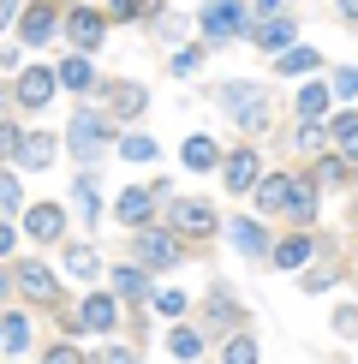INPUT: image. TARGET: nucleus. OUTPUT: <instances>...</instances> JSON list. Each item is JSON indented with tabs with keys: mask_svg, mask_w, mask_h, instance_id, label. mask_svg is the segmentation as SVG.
Segmentation results:
<instances>
[{
	"mask_svg": "<svg viewBox=\"0 0 358 364\" xmlns=\"http://www.w3.org/2000/svg\"><path fill=\"white\" fill-rule=\"evenodd\" d=\"M0 323H6V311H0Z\"/></svg>",
	"mask_w": 358,
	"mask_h": 364,
	"instance_id": "52",
	"label": "nucleus"
},
{
	"mask_svg": "<svg viewBox=\"0 0 358 364\" xmlns=\"http://www.w3.org/2000/svg\"><path fill=\"white\" fill-rule=\"evenodd\" d=\"M0 353H6V358H24L30 353V316L24 311H6V323H0Z\"/></svg>",
	"mask_w": 358,
	"mask_h": 364,
	"instance_id": "23",
	"label": "nucleus"
},
{
	"mask_svg": "<svg viewBox=\"0 0 358 364\" xmlns=\"http://www.w3.org/2000/svg\"><path fill=\"white\" fill-rule=\"evenodd\" d=\"M102 96H108V114L114 119H138L149 108V90L143 84H102Z\"/></svg>",
	"mask_w": 358,
	"mask_h": 364,
	"instance_id": "16",
	"label": "nucleus"
},
{
	"mask_svg": "<svg viewBox=\"0 0 358 364\" xmlns=\"http://www.w3.org/2000/svg\"><path fill=\"white\" fill-rule=\"evenodd\" d=\"M119 156L126 161H156L161 149H156V138H143V132H126V138H119Z\"/></svg>",
	"mask_w": 358,
	"mask_h": 364,
	"instance_id": "29",
	"label": "nucleus"
},
{
	"mask_svg": "<svg viewBox=\"0 0 358 364\" xmlns=\"http://www.w3.org/2000/svg\"><path fill=\"white\" fill-rule=\"evenodd\" d=\"M90 364H138V353H131V346H119V341H108V346H102V353L90 358Z\"/></svg>",
	"mask_w": 358,
	"mask_h": 364,
	"instance_id": "39",
	"label": "nucleus"
},
{
	"mask_svg": "<svg viewBox=\"0 0 358 364\" xmlns=\"http://www.w3.org/2000/svg\"><path fill=\"white\" fill-rule=\"evenodd\" d=\"M197 66H203V48H179V54H173V72H179V78H191Z\"/></svg>",
	"mask_w": 358,
	"mask_h": 364,
	"instance_id": "42",
	"label": "nucleus"
},
{
	"mask_svg": "<svg viewBox=\"0 0 358 364\" xmlns=\"http://www.w3.org/2000/svg\"><path fill=\"white\" fill-rule=\"evenodd\" d=\"M54 90H60V78H54V66H24L18 78H12V102H18L24 114H42L54 102Z\"/></svg>",
	"mask_w": 358,
	"mask_h": 364,
	"instance_id": "6",
	"label": "nucleus"
},
{
	"mask_svg": "<svg viewBox=\"0 0 358 364\" xmlns=\"http://www.w3.org/2000/svg\"><path fill=\"white\" fill-rule=\"evenodd\" d=\"M322 138H328V132L317 126V119H305V132H298V144H305V149H322Z\"/></svg>",
	"mask_w": 358,
	"mask_h": 364,
	"instance_id": "46",
	"label": "nucleus"
},
{
	"mask_svg": "<svg viewBox=\"0 0 358 364\" xmlns=\"http://www.w3.org/2000/svg\"><path fill=\"white\" fill-rule=\"evenodd\" d=\"M340 281V269L328 263V269H305V293H322V287H335Z\"/></svg>",
	"mask_w": 358,
	"mask_h": 364,
	"instance_id": "41",
	"label": "nucleus"
},
{
	"mask_svg": "<svg viewBox=\"0 0 358 364\" xmlns=\"http://www.w3.org/2000/svg\"><path fill=\"white\" fill-rule=\"evenodd\" d=\"M221 364H257V341H251V335H233L227 346H221Z\"/></svg>",
	"mask_w": 358,
	"mask_h": 364,
	"instance_id": "32",
	"label": "nucleus"
},
{
	"mask_svg": "<svg viewBox=\"0 0 358 364\" xmlns=\"http://www.w3.org/2000/svg\"><path fill=\"white\" fill-rule=\"evenodd\" d=\"M18 215H24V233L36 239V245L66 239V209H60V203H30V209H18Z\"/></svg>",
	"mask_w": 358,
	"mask_h": 364,
	"instance_id": "10",
	"label": "nucleus"
},
{
	"mask_svg": "<svg viewBox=\"0 0 358 364\" xmlns=\"http://www.w3.org/2000/svg\"><path fill=\"white\" fill-rule=\"evenodd\" d=\"M108 144H114L108 114H96V108H78V114H72V126H66V149H72V161H78V168H90V161H96Z\"/></svg>",
	"mask_w": 358,
	"mask_h": 364,
	"instance_id": "3",
	"label": "nucleus"
},
{
	"mask_svg": "<svg viewBox=\"0 0 358 364\" xmlns=\"http://www.w3.org/2000/svg\"><path fill=\"white\" fill-rule=\"evenodd\" d=\"M6 364H18V358H6Z\"/></svg>",
	"mask_w": 358,
	"mask_h": 364,
	"instance_id": "53",
	"label": "nucleus"
},
{
	"mask_svg": "<svg viewBox=\"0 0 358 364\" xmlns=\"http://www.w3.org/2000/svg\"><path fill=\"white\" fill-rule=\"evenodd\" d=\"M60 269H66L72 281H96L102 275V257H96V245H66V251H60Z\"/></svg>",
	"mask_w": 358,
	"mask_h": 364,
	"instance_id": "21",
	"label": "nucleus"
},
{
	"mask_svg": "<svg viewBox=\"0 0 358 364\" xmlns=\"http://www.w3.org/2000/svg\"><path fill=\"white\" fill-rule=\"evenodd\" d=\"M317 66H322L317 48H287V54H281V72H293V78H298V72H317Z\"/></svg>",
	"mask_w": 358,
	"mask_h": 364,
	"instance_id": "31",
	"label": "nucleus"
},
{
	"mask_svg": "<svg viewBox=\"0 0 358 364\" xmlns=\"http://www.w3.org/2000/svg\"><path fill=\"white\" fill-rule=\"evenodd\" d=\"M42 364H90V358H84V353H78L72 341H54V346H48V358H42Z\"/></svg>",
	"mask_w": 358,
	"mask_h": 364,
	"instance_id": "40",
	"label": "nucleus"
},
{
	"mask_svg": "<svg viewBox=\"0 0 358 364\" xmlns=\"http://www.w3.org/2000/svg\"><path fill=\"white\" fill-rule=\"evenodd\" d=\"M0 215H18V168H0Z\"/></svg>",
	"mask_w": 358,
	"mask_h": 364,
	"instance_id": "34",
	"label": "nucleus"
},
{
	"mask_svg": "<svg viewBox=\"0 0 358 364\" xmlns=\"http://www.w3.org/2000/svg\"><path fill=\"white\" fill-rule=\"evenodd\" d=\"M293 36H298V24H293V18L251 24V42H257V48H268V54H287V48H293Z\"/></svg>",
	"mask_w": 358,
	"mask_h": 364,
	"instance_id": "19",
	"label": "nucleus"
},
{
	"mask_svg": "<svg viewBox=\"0 0 358 364\" xmlns=\"http://www.w3.org/2000/svg\"><path fill=\"white\" fill-rule=\"evenodd\" d=\"M179 257H185V239L168 233V227H138V239H131V263L138 269H173Z\"/></svg>",
	"mask_w": 358,
	"mask_h": 364,
	"instance_id": "4",
	"label": "nucleus"
},
{
	"mask_svg": "<svg viewBox=\"0 0 358 364\" xmlns=\"http://www.w3.org/2000/svg\"><path fill=\"white\" fill-rule=\"evenodd\" d=\"M60 30H66V42H72L78 54H96L102 42H108V18H102L96 6H72L66 18H60Z\"/></svg>",
	"mask_w": 358,
	"mask_h": 364,
	"instance_id": "7",
	"label": "nucleus"
},
{
	"mask_svg": "<svg viewBox=\"0 0 358 364\" xmlns=\"http://www.w3.org/2000/svg\"><path fill=\"white\" fill-rule=\"evenodd\" d=\"M18 24V0H0V30H12Z\"/></svg>",
	"mask_w": 358,
	"mask_h": 364,
	"instance_id": "48",
	"label": "nucleus"
},
{
	"mask_svg": "<svg viewBox=\"0 0 358 364\" xmlns=\"http://www.w3.org/2000/svg\"><path fill=\"white\" fill-rule=\"evenodd\" d=\"M322 108H328V84L310 78L305 90H298V114H305V119H322Z\"/></svg>",
	"mask_w": 358,
	"mask_h": 364,
	"instance_id": "30",
	"label": "nucleus"
},
{
	"mask_svg": "<svg viewBox=\"0 0 358 364\" xmlns=\"http://www.w3.org/2000/svg\"><path fill=\"white\" fill-rule=\"evenodd\" d=\"M6 293H12V269L0 263V299H6Z\"/></svg>",
	"mask_w": 358,
	"mask_h": 364,
	"instance_id": "49",
	"label": "nucleus"
},
{
	"mask_svg": "<svg viewBox=\"0 0 358 364\" xmlns=\"http://www.w3.org/2000/svg\"><path fill=\"white\" fill-rule=\"evenodd\" d=\"M54 156H60V138H54V132H24V144H18V161H12V168H24V173H42V168H54Z\"/></svg>",
	"mask_w": 358,
	"mask_h": 364,
	"instance_id": "11",
	"label": "nucleus"
},
{
	"mask_svg": "<svg viewBox=\"0 0 358 364\" xmlns=\"http://www.w3.org/2000/svg\"><path fill=\"white\" fill-rule=\"evenodd\" d=\"M215 102H221V114H227L239 132H268V96H263V84L233 78V84L215 90Z\"/></svg>",
	"mask_w": 358,
	"mask_h": 364,
	"instance_id": "1",
	"label": "nucleus"
},
{
	"mask_svg": "<svg viewBox=\"0 0 358 364\" xmlns=\"http://www.w3.org/2000/svg\"><path fill=\"white\" fill-rule=\"evenodd\" d=\"M179 161H185L191 173H215V168H221V144L209 138V132H191L185 149H179Z\"/></svg>",
	"mask_w": 358,
	"mask_h": 364,
	"instance_id": "17",
	"label": "nucleus"
},
{
	"mask_svg": "<svg viewBox=\"0 0 358 364\" xmlns=\"http://www.w3.org/2000/svg\"><path fill=\"white\" fill-rule=\"evenodd\" d=\"M12 251H18V227H12V221H0V263H6Z\"/></svg>",
	"mask_w": 358,
	"mask_h": 364,
	"instance_id": "43",
	"label": "nucleus"
},
{
	"mask_svg": "<svg viewBox=\"0 0 358 364\" xmlns=\"http://www.w3.org/2000/svg\"><path fill=\"white\" fill-rule=\"evenodd\" d=\"M340 173H347V168H340L335 156H322V161H317V179H340Z\"/></svg>",
	"mask_w": 358,
	"mask_h": 364,
	"instance_id": "47",
	"label": "nucleus"
},
{
	"mask_svg": "<svg viewBox=\"0 0 358 364\" xmlns=\"http://www.w3.org/2000/svg\"><path fill=\"white\" fill-rule=\"evenodd\" d=\"M293 221H310L317 215V179H293V203H287Z\"/></svg>",
	"mask_w": 358,
	"mask_h": 364,
	"instance_id": "28",
	"label": "nucleus"
},
{
	"mask_svg": "<svg viewBox=\"0 0 358 364\" xmlns=\"http://www.w3.org/2000/svg\"><path fill=\"white\" fill-rule=\"evenodd\" d=\"M209 323L215 328H239L245 323V311H239V299L227 293V287H209Z\"/></svg>",
	"mask_w": 358,
	"mask_h": 364,
	"instance_id": "24",
	"label": "nucleus"
},
{
	"mask_svg": "<svg viewBox=\"0 0 358 364\" xmlns=\"http://www.w3.org/2000/svg\"><path fill=\"white\" fill-rule=\"evenodd\" d=\"M149 311H161L173 323V316H185V293H179V287H168V293H149Z\"/></svg>",
	"mask_w": 358,
	"mask_h": 364,
	"instance_id": "33",
	"label": "nucleus"
},
{
	"mask_svg": "<svg viewBox=\"0 0 358 364\" xmlns=\"http://www.w3.org/2000/svg\"><path fill=\"white\" fill-rule=\"evenodd\" d=\"M168 353H173L179 364H197V358H203V335H197V328H173V335H168Z\"/></svg>",
	"mask_w": 358,
	"mask_h": 364,
	"instance_id": "27",
	"label": "nucleus"
},
{
	"mask_svg": "<svg viewBox=\"0 0 358 364\" xmlns=\"http://www.w3.org/2000/svg\"><path fill=\"white\" fill-rule=\"evenodd\" d=\"M6 102H12V84H0V108H6Z\"/></svg>",
	"mask_w": 358,
	"mask_h": 364,
	"instance_id": "51",
	"label": "nucleus"
},
{
	"mask_svg": "<svg viewBox=\"0 0 358 364\" xmlns=\"http://www.w3.org/2000/svg\"><path fill=\"white\" fill-rule=\"evenodd\" d=\"M233 245L245 251V257H268V251H275V239H268V227H257L251 215H239L233 221Z\"/></svg>",
	"mask_w": 358,
	"mask_h": 364,
	"instance_id": "22",
	"label": "nucleus"
},
{
	"mask_svg": "<svg viewBox=\"0 0 358 364\" xmlns=\"http://www.w3.org/2000/svg\"><path fill=\"white\" fill-rule=\"evenodd\" d=\"M358 90V72H335V84H328V96H352Z\"/></svg>",
	"mask_w": 358,
	"mask_h": 364,
	"instance_id": "45",
	"label": "nucleus"
},
{
	"mask_svg": "<svg viewBox=\"0 0 358 364\" xmlns=\"http://www.w3.org/2000/svg\"><path fill=\"white\" fill-rule=\"evenodd\" d=\"M287 6H293V0H257V24L263 18H287Z\"/></svg>",
	"mask_w": 358,
	"mask_h": 364,
	"instance_id": "44",
	"label": "nucleus"
},
{
	"mask_svg": "<svg viewBox=\"0 0 358 364\" xmlns=\"http://www.w3.org/2000/svg\"><path fill=\"white\" fill-rule=\"evenodd\" d=\"M12 293L30 299V305H42V311H66V287H60V275L48 263H36V257L12 263Z\"/></svg>",
	"mask_w": 358,
	"mask_h": 364,
	"instance_id": "2",
	"label": "nucleus"
},
{
	"mask_svg": "<svg viewBox=\"0 0 358 364\" xmlns=\"http://www.w3.org/2000/svg\"><path fill=\"white\" fill-rule=\"evenodd\" d=\"M268 257H275V269H305V263H310V239H305V233H293V239H281Z\"/></svg>",
	"mask_w": 358,
	"mask_h": 364,
	"instance_id": "26",
	"label": "nucleus"
},
{
	"mask_svg": "<svg viewBox=\"0 0 358 364\" xmlns=\"http://www.w3.org/2000/svg\"><path fill=\"white\" fill-rule=\"evenodd\" d=\"M114 323H119V299L114 293H90L78 305V328H90V335H114Z\"/></svg>",
	"mask_w": 358,
	"mask_h": 364,
	"instance_id": "12",
	"label": "nucleus"
},
{
	"mask_svg": "<svg viewBox=\"0 0 358 364\" xmlns=\"http://www.w3.org/2000/svg\"><path fill=\"white\" fill-rule=\"evenodd\" d=\"M257 215H287V203H293V173H268L257 179Z\"/></svg>",
	"mask_w": 358,
	"mask_h": 364,
	"instance_id": "15",
	"label": "nucleus"
},
{
	"mask_svg": "<svg viewBox=\"0 0 358 364\" xmlns=\"http://www.w3.org/2000/svg\"><path fill=\"white\" fill-rule=\"evenodd\" d=\"M54 78H60V90H78V96L102 84V78H96V66H90V54H66V60L54 66Z\"/></svg>",
	"mask_w": 358,
	"mask_h": 364,
	"instance_id": "18",
	"label": "nucleus"
},
{
	"mask_svg": "<svg viewBox=\"0 0 358 364\" xmlns=\"http://www.w3.org/2000/svg\"><path fill=\"white\" fill-rule=\"evenodd\" d=\"M168 233L209 239V233H215V209H209L203 197H168Z\"/></svg>",
	"mask_w": 358,
	"mask_h": 364,
	"instance_id": "5",
	"label": "nucleus"
},
{
	"mask_svg": "<svg viewBox=\"0 0 358 364\" xmlns=\"http://www.w3.org/2000/svg\"><path fill=\"white\" fill-rule=\"evenodd\" d=\"M340 12H347V18L358 24V0H340Z\"/></svg>",
	"mask_w": 358,
	"mask_h": 364,
	"instance_id": "50",
	"label": "nucleus"
},
{
	"mask_svg": "<svg viewBox=\"0 0 358 364\" xmlns=\"http://www.w3.org/2000/svg\"><path fill=\"white\" fill-rule=\"evenodd\" d=\"M335 335L340 341H358V305H340L335 311Z\"/></svg>",
	"mask_w": 358,
	"mask_h": 364,
	"instance_id": "38",
	"label": "nucleus"
},
{
	"mask_svg": "<svg viewBox=\"0 0 358 364\" xmlns=\"http://www.w3.org/2000/svg\"><path fill=\"white\" fill-rule=\"evenodd\" d=\"M257 149H227L221 156V179H227V191H257Z\"/></svg>",
	"mask_w": 358,
	"mask_h": 364,
	"instance_id": "13",
	"label": "nucleus"
},
{
	"mask_svg": "<svg viewBox=\"0 0 358 364\" xmlns=\"http://www.w3.org/2000/svg\"><path fill=\"white\" fill-rule=\"evenodd\" d=\"M114 299H126V305H143L149 299V275L138 263H114Z\"/></svg>",
	"mask_w": 358,
	"mask_h": 364,
	"instance_id": "20",
	"label": "nucleus"
},
{
	"mask_svg": "<svg viewBox=\"0 0 358 364\" xmlns=\"http://www.w3.org/2000/svg\"><path fill=\"white\" fill-rule=\"evenodd\" d=\"M335 138H340L347 156H358V114H340V119H335Z\"/></svg>",
	"mask_w": 358,
	"mask_h": 364,
	"instance_id": "37",
	"label": "nucleus"
},
{
	"mask_svg": "<svg viewBox=\"0 0 358 364\" xmlns=\"http://www.w3.org/2000/svg\"><path fill=\"white\" fill-rule=\"evenodd\" d=\"M24 36V48H42V42L60 36V6L54 0H30V6H18V24H12Z\"/></svg>",
	"mask_w": 358,
	"mask_h": 364,
	"instance_id": "8",
	"label": "nucleus"
},
{
	"mask_svg": "<svg viewBox=\"0 0 358 364\" xmlns=\"http://www.w3.org/2000/svg\"><path fill=\"white\" fill-rule=\"evenodd\" d=\"M161 12V0H114V18L126 24V18H156Z\"/></svg>",
	"mask_w": 358,
	"mask_h": 364,
	"instance_id": "35",
	"label": "nucleus"
},
{
	"mask_svg": "<svg viewBox=\"0 0 358 364\" xmlns=\"http://www.w3.org/2000/svg\"><path fill=\"white\" fill-rule=\"evenodd\" d=\"M149 209H156L149 186H131V191H119V197H114V221H119V227H131V233H138V227H149Z\"/></svg>",
	"mask_w": 358,
	"mask_h": 364,
	"instance_id": "14",
	"label": "nucleus"
},
{
	"mask_svg": "<svg viewBox=\"0 0 358 364\" xmlns=\"http://www.w3.org/2000/svg\"><path fill=\"white\" fill-rule=\"evenodd\" d=\"M245 6H239V0H209L203 6V42L209 48H215V42H233V36H245Z\"/></svg>",
	"mask_w": 358,
	"mask_h": 364,
	"instance_id": "9",
	"label": "nucleus"
},
{
	"mask_svg": "<svg viewBox=\"0 0 358 364\" xmlns=\"http://www.w3.org/2000/svg\"><path fill=\"white\" fill-rule=\"evenodd\" d=\"M72 203H78L84 221H102V191H96V173H90V168L72 179Z\"/></svg>",
	"mask_w": 358,
	"mask_h": 364,
	"instance_id": "25",
	"label": "nucleus"
},
{
	"mask_svg": "<svg viewBox=\"0 0 358 364\" xmlns=\"http://www.w3.org/2000/svg\"><path fill=\"white\" fill-rule=\"evenodd\" d=\"M18 144H24V126L18 119H0V161H18Z\"/></svg>",
	"mask_w": 358,
	"mask_h": 364,
	"instance_id": "36",
	"label": "nucleus"
}]
</instances>
